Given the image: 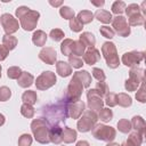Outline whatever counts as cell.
Returning <instances> with one entry per match:
<instances>
[{"instance_id":"obj_33","label":"cell","mask_w":146,"mask_h":146,"mask_svg":"<svg viewBox=\"0 0 146 146\" xmlns=\"http://www.w3.org/2000/svg\"><path fill=\"white\" fill-rule=\"evenodd\" d=\"M94 89L96 90V92H97V94L99 95V97H102V98H104V97L110 92L108 86H107V83L104 82V81H98L97 84H96V87H95Z\"/></svg>"},{"instance_id":"obj_28","label":"cell","mask_w":146,"mask_h":146,"mask_svg":"<svg viewBox=\"0 0 146 146\" xmlns=\"http://www.w3.org/2000/svg\"><path fill=\"white\" fill-rule=\"evenodd\" d=\"M76 18L79 19V22H80L82 25L89 24V23H91L92 19H94V14H92L90 10H81V11L78 14Z\"/></svg>"},{"instance_id":"obj_11","label":"cell","mask_w":146,"mask_h":146,"mask_svg":"<svg viewBox=\"0 0 146 146\" xmlns=\"http://www.w3.org/2000/svg\"><path fill=\"white\" fill-rule=\"evenodd\" d=\"M0 24L8 35H13L15 32L18 31L19 29V23L18 21L10 14H2L0 16Z\"/></svg>"},{"instance_id":"obj_52","label":"cell","mask_w":146,"mask_h":146,"mask_svg":"<svg viewBox=\"0 0 146 146\" xmlns=\"http://www.w3.org/2000/svg\"><path fill=\"white\" fill-rule=\"evenodd\" d=\"M49 5H51L52 7H60L63 5V1H52V0H49Z\"/></svg>"},{"instance_id":"obj_6","label":"cell","mask_w":146,"mask_h":146,"mask_svg":"<svg viewBox=\"0 0 146 146\" xmlns=\"http://www.w3.org/2000/svg\"><path fill=\"white\" fill-rule=\"evenodd\" d=\"M98 121V115L96 112L91 110H86L82 113V116L79 117L76 123V128L80 132H88L90 131Z\"/></svg>"},{"instance_id":"obj_41","label":"cell","mask_w":146,"mask_h":146,"mask_svg":"<svg viewBox=\"0 0 146 146\" xmlns=\"http://www.w3.org/2000/svg\"><path fill=\"white\" fill-rule=\"evenodd\" d=\"M49 36L54 40V41H62L63 39H64V36H65V34H64V32L60 30V29H52L51 31H50V33H49Z\"/></svg>"},{"instance_id":"obj_40","label":"cell","mask_w":146,"mask_h":146,"mask_svg":"<svg viewBox=\"0 0 146 146\" xmlns=\"http://www.w3.org/2000/svg\"><path fill=\"white\" fill-rule=\"evenodd\" d=\"M136 99L140 103H145L146 102V87H145V81L140 83L139 88L137 89L136 92Z\"/></svg>"},{"instance_id":"obj_19","label":"cell","mask_w":146,"mask_h":146,"mask_svg":"<svg viewBox=\"0 0 146 146\" xmlns=\"http://www.w3.org/2000/svg\"><path fill=\"white\" fill-rule=\"evenodd\" d=\"M62 131H63V128H60L57 124L50 127V131H49L50 143H52L55 145H59L62 143Z\"/></svg>"},{"instance_id":"obj_16","label":"cell","mask_w":146,"mask_h":146,"mask_svg":"<svg viewBox=\"0 0 146 146\" xmlns=\"http://www.w3.org/2000/svg\"><path fill=\"white\" fill-rule=\"evenodd\" d=\"M56 72L58 73L59 76L67 78L72 74V67L68 63H66L64 60H59L56 63Z\"/></svg>"},{"instance_id":"obj_2","label":"cell","mask_w":146,"mask_h":146,"mask_svg":"<svg viewBox=\"0 0 146 146\" xmlns=\"http://www.w3.org/2000/svg\"><path fill=\"white\" fill-rule=\"evenodd\" d=\"M31 131L33 133L34 139L40 144H48L50 143L49 139V131H50V123L44 117L34 119L31 122Z\"/></svg>"},{"instance_id":"obj_47","label":"cell","mask_w":146,"mask_h":146,"mask_svg":"<svg viewBox=\"0 0 146 146\" xmlns=\"http://www.w3.org/2000/svg\"><path fill=\"white\" fill-rule=\"evenodd\" d=\"M70 29L73 32H81L83 29V25L79 22V19L76 17H73L72 19H70Z\"/></svg>"},{"instance_id":"obj_7","label":"cell","mask_w":146,"mask_h":146,"mask_svg":"<svg viewBox=\"0 0 146 146\" xmlns=\"http://www.w3.org/2000/svg\"><path fill=\"white\" fill-rule=\"evenodd\" d=\"M57 82L56 74L51 71H44L42 72L35 80V87L38 90H47L55 86Z\"/></svg>"},{"instance_id":"obj_22","label":"cell","mask_w":146,"mask_h":146,"mask_svg":"<svg viewBox=\"0 0 146 146\" xmlns=\"http://www.w3.org/2000/svg\"><path fill=\"white\" fill-rule=\"evenodd\" d=\"M47 38H48V35L46 34L44 31H42V30H36V31L33 33V35H32V42H33L36 47H43V46L46 44V42H47Z\"/></svg>"},{"instance_id":"obj_23","label":"cell","mask_w":146,"mask_h":146,"mask_svg":"<svg viewBox=\"0 0 146 146\" xmlns=\"http://www.w3.org/2000/svg\"><path fill=\"white\" fill-rule=\"evenodd\" d=\"M79 41L88 48H92L96 44V38L91 32H82V34L79 38Z\"/></svg>"},{"instance_id":"obj_5","label":"cell","mask_w":146,"mask_h":146,"mask_svg":"<svg viewBox=\"0 0 146 146\" xmlns=\"http://www.w3.org/2000/svg\"><path fill=\"white\" fill-rule=\"evenodd\" d=\"M91 133L96 139L107 143L113 141L114 138L116 137V130L113 127L102 123H96L95 127L91 129Z\"/></svg>"},{"instance_id":"obj_17","label":"cell","mask_w":146,"mask_h":146,"mask_svg":"<svg viewBox=\"0 0 146 146\" xmlns=\"http://www.w3.org/2000/svg\"><path fill=\"white\" fill-rule=\"evenodd\" d=\"M73 76H74L75 79H78V80L82 83L83 88H89V87H90V84H91V75H90V73H89L88 71H86V70L76 71V72L73 74Z\"/></svg>"},{"instance_id":"obj_30","label":"cell","mask_w":146,"mask_h":146,"mask_svg":"<svg viewBox=\"0 0 146 146\" xmlns=\"http://www.w3.org/2000/svg\"><path fill=\"white\" fill-rule=\"evenodd\" d=\"M128 24L129 26H139V25H144L145 24V16L139 13V14H135L132 16L128 17Z\"/></svg>"},{"instance_id":"obj_38","label":"cell","mask_w":146,"mask_h":146,"mask_svg":"<svg viewBox=\"0 0 146 146\" xmlns=\"http://www.w3.org/2000/svg\"><path fill=\"white\" fill-rule=\"evenodd\" d=\"M59 15L64 18V19H72L74 17V10L68 7V6H62L59 9Z\"/></svg>"},{"instance_id":"obj_8","label":"cell","mask_w":146,"mask_h":146,"mask_svg":"<svg viewBox=\"0 0 146 146\" xmlns=\"http://www.w3.org/2000/svg\"><path fill=\"white\" fill-rule=\"evenodd\" d=\"M83 91V86L82 83L75 79L74 76L71 79L67 88H66V99L67 102H76L80 100L81 95Z\"/></svg>"},{"instance_id":"obj_32","label":"cell","mask_w":146,"mask_h":146,"mask_svg":"<svg viewBox=\"0 0 146 146\" xmlns=\"http://www.w3.org/2000/svg\"><path fill=\"white\" fill-rule=\"evenodd\" d=\"M97 115H98V119L103 122H110L113 119V112L108 107H103Z\"/></svg>"},{"instance_id":"obj_43","label":"cell","mask_w":146,"mask_h":146,"mask_svg":"<svg viewBox=\"0 0 146 146\" xmlns=\"http://www.w3.org/2000/svg\"><path fill=\"white\" fill-rule=\"evenodd\" d=\"M104 104H106L108 107H114V106H116V105H117V103H116V94H114V92H108V94L105 96Z\"/></svg>"},{"instance_id":"obj_49","label":"cell","mask_w":146,"mask_h":146,"mask_svg":"<svg viewBox=\"0 0 146 146\" xmlns=\"http://www.w3.org/2000/svg\"><path fill=\"white\" fill-rule=\"evenodd\" d=\"M92 76L97 81H105V79H106L105 72L102 68H99V67H94L92 68Z\"/></svg>"},{"instance_id":"obj_26","label":"cell","mask_w":146,"mask_h":146,"mask_svg":"<svg viewBox=\"0 0 146 146\" xmlns=\"http://www.w3.org/2000/svg\"><path fill=\"white\" fill-rule=\"evenodd\" d=\"M22 100L25 104H29V105L33 106L38 100V95H36V92L34 90H26L22 95Z\"/></svg>"},{"instance_id":"obj_45","label":"cell","mask_w":146,"mask_h":146,"mask_svg":"<svg viewBox=\"0 0 146 146\" xmlns=\"http://www.w3.org/2000/svg\"><path fill=\"white\" fill-rule=\"evenodd\" d=\"M32 141H33V138L29 133H23L18 138V145L19 146H31L32 145Z\"/></svg>"},{"instance_id":"obj_13","label":"cell","mask_w":146,"mask_h":146,"mask_svg":"<svg viewBox=\"0 0 146 146\" xmlns=\"http://www.w3.org/2000/svg\"><path fill=\"white\" fill-rule=\"evenodd\" d=\"M87 99H88V107L89 110L94 111V112H98L103 108L104 106V100L102 97H99V95L96 92L95 89H89L87 91Z\"/></svg>"},{"instance_id":"obj_56","label":"cell","mask_w":146,"mask_h":146,"mask_svg":"<svg viewBox=\"0 0 146 146\" xmlns=\"http://www.w3.org/2000/svg\"><path fill=\"white\" fill-rule=\"evenodd\" d=\"M1 71H2V67H1V65H0V79H1Z\"/></svg>"},{"instance_id":"obj_10","label":"cell","mask_w":146,"mask_h":146,"mask_svg":"<svg viewBox=\"0 0 146 146\" xmlns=\"http://www.w3.org/2000/svg\"><path fill=\"white\" fill-rule=\"evenodd\" d=\"M145 58V52L144 51H138V50H132L129 52H124L122 55L121 62L128 67H138V65L144 60Z\"/></svg>"},{"instance_id":"obj_25","label":"cell","mask_w":146,"mask_h":146,"mask_svg":"<svg viewBox=\"0 0 146 146\" xmlns=\"http://www.w3.org/2000/svg\"><path fill=\"white\" fill-rule=\"evenodd\" d=\"M116 103L121 107H129L132 104V98L128 94L120 92V94H116Z\"/></svg>"},{"instance_id":"obj_37","label":"cell","mask_w":146,"mask_h":146,"mask_svg":"<svg viewBox=\"0 0 146 146\" xmlns=\"http://www.w3.org/2000/svg\"><path fill=\"white\" fill-rule=\"evenodd\" d=\"M125 2L124 1H121V0H116V1H114L113 2V5H112V13L113 14H115L116 16H119V15H121L122 13H124V9H125Z\"/></svg>"},{"instance_id":"obj_31","label":"cell","mask_w":146,"mask_h":146,"mask_svg":"<svg viewBox=\"0 0 146 146\" xmlns=\"http://www.w3.org/2000/svg\"><path fill=\"white\" fill-rule=\"evenodd\" d=\"M73 43H74V40H72V39H64V41L60 43V51L64 56H71L72 55Z\"/></svg>"},{"instance_id":"obj_36","label":"cell","mask_w":146,"mask_h":146,"mask_svg":"<svg viewBox=\"0 0 146 146\" xmlns=\"http://www.w3.org/2000/svg\"><path fill=\"white\" fill-rule=\"evenodd\" d=\"M84 51H86V47L79 40H74V43H73V47H72V55L76 56V57H80V56H83Z\"/></svg>"},{"instance_id":"obj_48","label":"cell","mask_w":146,"mask_h":146,"mask_svg":"<svg viewBox=\"0 0 146 146\" xmlns=\"http://www.w3.org/2000/svg\"><path fill=\"white\" fill-rule=\"evenodd\" d=\"M99 32H100V34H102L104 38H106V39H112V38L114 36V31H113L110 26H106V25L100 26Z\"/></svg>"},{"instance_id":"obj_54","label":"cell","mask_w":146,"mask_h":146,"mask_svg":"<svg viewBox=\"0 0 146 146\" xmlns=\"http://www.w3.org/2000/svg\"><path fill=\"white\" fill-rule=\"evenodd\" d=\"M5 122H6V117H5V115H3L2 113H0V127L3 125Z\"/></svg>"},{"instance_id":"obj_29","label":"cell","mask_w":146,"mask_h":146,"mask_svg":"<svg viewBox=\"0 0 146 146\" xmlns=\"http://www.w3.org/2000/svg\"><path fill=\"white\" fill-rule=\"evenodd\" d=\"M17 38L14 36V35H8V34H5L2 36V44L8 49V50H13L16 48L17 46Z\"/></svg>"},{"instance_id":"obj_21","label":"cell","mask_w":146,"mask_h":146,"mask_svg":"<svg viewBox=\"0 0 146 146\" xmlns=\"http://www.w3.org/2000/svg\"><path fill=\"white\" fill-rule=\"evenodd\" d=\"M130 123H131V128L135 129V131H138V132H140L141 135L145 136V128H146V124H145V120H144L140 115H135V116L131 119Z\"/></svg>"},{"instance_id":"obj_53","label":"cell","mask_w":146,"mask_h":146,"mask_svg":"<svg viewBox=\"0 0 146 146\" xmlns=\"http://www.w3.org/2000/svg\"><path fill=\"white\" fill-rule=\"evenodd\" d=\"M75 146H90V144H89L87 140H80V141L76 143Z\"/></svg>"},{"instance_id":"obj_4","label":"cell","mask_w":146,"mask_h":146,"mask_svg":"<svg viewBox=\"0 0 146 146\" xmlns=\"http://www.w3.org/2000/svg\"><path fill=\"white\" fill-rule=\"evenodd\" d=\"M145 81V71L140 67H130L129 71V79L124 82V88L127 91H136L140 83Z\"/></svg>"},{"instance_id":"obj_14","label":"cell","mask_w":146,"mask_h":146,"mask_svg":"<svg viewBox=\"0 0 146 146\" xmlns=\"http://www.w3.org/2000/svg\"><path fill=\"white\" fill-rule=\"evenodd\" d=\"M39 58L48 65H54L56 64V60H57V52L51 47H44L40 50Z\"/></svg>"},{"instance_id":"obj_50","label":"cell","mask_w":146,"mask_h":146,"mask_svg":"<svg viewBox=\"0 0 146 146\" xmlns=\"http://www.w3.org/2000/svg\"><path fill=\"white\" fill-rule=\"evenodd\" d=\"M8 55H9V50L3 44H0V62L5 60Z\"/></svg>"},{"instance_id":"obj_12","label":"cell","mask_w":146,"mask_h":146,"mask_svg":"<svg viewBox=\"0 0 146 146\" xmlns=\"http://www.w3.org/2000/svg\"><path fill=\"white\" fill-rule=\"evenodd\" d=\"M84 103L80 99L76 102H67L66 103V107H65V112H66V116L75 120L79 119L82 113L84 112Z\"/></svg>"},{"instance_id":"obj_55","label":"cell","mask_w":146,"mask_h":146,"mask_svg":"<svg viewBox=\"0 0 146 146\" xmlns=\"http://www.w3.org/2000/svg\"><path fill=\"white\" fill-rule=\"evenodd\" d=\"M106 146H120L117 143H114V141H110V143H107V145Z\"/></svg>"},{"instance_id":"obj_35","label":"cell","mask_w":146,"mask_h":146,"mask_svg":"<svg viewBox=\"0 0 146 146\" xmlns=\"http://www.w3.org/2000/svg\"><path fill=\"white\" fill-rule=\"evenodd\" d=\"M21 114L24 116V117H27V119H32L35 114V110L32 105H29V104H23L21 106Z\"/></svg>"},{"instance_id":"obj_24","label":"cell","mask_w":146,"mask_h":146,"mask_svg":"<svg viewBox=\"0 0 146 146\" xmlns=\"http://www.w3.org/2000/svg\"><path fill=\"white\" fill-rule=\"evenodd\" d=\"M94 17L97 18L99 22L104 23V24H108L112 22L113 17H112V14L108 11V10H105V9H97L96 13L94 14Z\"/></svg>"},{"instance_id":"obj_9","label":"cell","mask_w":146,"mask_h":146,"mask_svg":"<svg viewBox=\"0 0 146 146\" xmlns=\"http://www.w3.org/2000/svg\"><path fill=\"white\" fill-rule=\"evenodd\" d=\"M112 27H113L112 30L114 31V33L116 32L122 38H127L131 33V30H130V26L128 24V21L122 15L113 17V19H112Z\"/></svg>"},{"instance_id":"obj_27","label":"cell","mask_w":146,"mask_h":146,"mask_svg":"<svg viewBox=\"0 0 146 146\" xmlns=\"http://www.w3.org/2000/svg\"><path fill=\"white\" fill-rule=\"evenodd\" d=\"M127 140L132 146H141L143 140H144V135H141L138 131H132V132H129V137Z\"/></svg>"},{"instance_id":"obj_18","label":"cell","mask_w":146,"mask_h":146,"mask_svg":"<svg viewBox=\"0 0 146 146\" xmlns=\"http://www.w3.org/2000/svg\"><path fill=\"white\" fill-rule=\"evenodd\" d=\"M33 82H34V76L26 71H23L19 78L17 79V83L21 88H29L33 84Z\"/></svg>"},{"instance_id":"obj_15","label":"cell","mask_w":146,"mask_h":146,"mask_svg":"<svg viewBox=\"0 0 146 146\" xmlns=\"http://www.w3.org/2000/svg\"><path fill=\"white\" fill-rule=\"evenodd\" d=\"M83 62L86 63V64H88V65H95L96 63H98L99 60H100V51L97 49V48H95V47H92V48H88L86 51H84V54H83Z\"/></svg>"},{"instance_id":"obj_20","label":"cell","mask_w":146,"mask_h":146,"mask_svg":"<svg viewBox=\"0 0 146 146\" xmlns=\"http://www.w3.org/2000/svg\"><path fill=\"white\" fill-rule=\"evenodd\" d=\"M76 137H78V133L74 129L72 128H68V127H65L63 128V131H62V141H64L65 144H72L76 140Z\"/></svg>"},{"instance_id":"obj_39","label":"cell","mask_w":146,"mask_h":146,"mask_svg":"<svg viewBox=\"0 0 146 146\" xmlns=\"http://www.w3.org/2000/svg\"><path fill=\"white\" fill-rule=\"evenodd\" d=\"M22 70L19 66H10L8 70H7V76L11 80H17L19 78V75L22 74Z\"/></svg>"},{"instance_id":"obj_1","label":"cell","mask_w":146,"mask_h":146,"mask_svg":"<svg viewBox=\"0 0 146 146\" xmlns=\"http://www.w3.org/2000/svg\"><path fill=\"white\" fill-rule=\"evenodd\" d=\"M16 16L19 19V24L24 31H33L39 22L40 13L32 10L26 6H21L16 9Z\"/></svg>"},{"instance_id":"obj_44","label":"cell","mask_w":146,"mask_h":146,"mask_svg":"<svg viewBox=\"0 0 146 146\" xmlns=\"http://www.w3.org/2000/svg\"><path fill=\"white\" fill-rule=\"evenodd\" d=\"M124 13L127 14V16H132L135 14H139L140 13V8H139V5L137 3H130L128 5V7H125L124 9Z\"/></svg>"},{"instance_id":"obj_3","label":"cell","mask_w":146,"mask_h":146,"mask_svg":"<svg viewBox=\"0 0 146 146\" xmlns=\"http://www.w3.org/2000/svg\"><path fill=\"white\" fill-rule=\"evenodd\" d=\"M102 55L106 60V65L110 68H116L120 65V58L117 55L116 47L113 42L106 41L102 46Z\"/></svg>"},{"instance_id":"obj_46","label":"cell","mask_w":146,"mask_h":146,"mask_svg":"<svg viewBox=\"0 0 146 146\" xmlns=\"http://www.w3.org/2000/svg\"><path fill=\"white\" fill-rule=\"evenodd\" d=\"M10 97H11V90L6 86L0 87V102H7Z\"/></svg>"},{"instance_id":"obj_51","label":"cell","mask_w":146,"mask_h":146,"mask_svg":"<svg viewBox=\"0 0 146 146\" xmlns=\"http://www.w3.org/2000/svg\"><path fill=\"white\" fill-rule=\"evenodd\" d=\"M90 3L96 6V7H102L105 5V1L104 0H99V1H96V0H90Z\"/></svg>"},{"instance_id":"obj_42","label":"cell","mask_w":146,"mask_h":146,"mask_svg":"<svg viewBox=\"0 0 146 146\" xmlns=\"http://www.w3.org/2000/svg\"><path fill=\"white\" fill-rule=\"evenodd\" d=\"M68 64L71 65V67H74V68H81L83 66V60L80 58V57H76V56H68Z\"/></svg>"},{"instance_id":"obj_34","label":"cell","mask_w":146,"mask_h":146,"mask_svg":"<svg viewBox=\"0 0 146 146\" xmlns=\"http://www.w3.org/2000/svg\"><path fill=\"white\" fill-rule=\"evenodd\" d=\"M116 127H117L119 131L122 132V133H129V132L131 131V129H132L130 121L127 120V119H121V120H119Z\"/></svg>"}]
</instances>
